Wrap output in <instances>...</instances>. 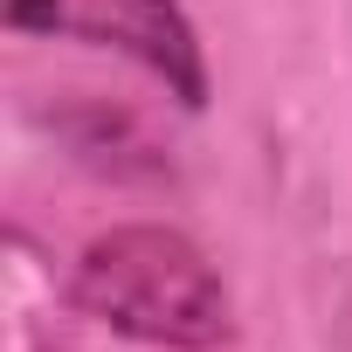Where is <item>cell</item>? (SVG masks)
<instances>
[{
	"label": "cell",
	"instance_id": "cell-1",
	"mask_svg": "<svg viewBox=\"0 0 352 352\" xmlns=\"http://www.w3.org/2000/svg\"><path fill=\"white\" fill-rule=\"evenodd\" d=\"M69 304L118 338L138 345H173V352H208L235 331L228 318V283L208 263V249L166 221H124L104 228L76 270H69Z\"/></svg>",
	"mask_w": 352,
	"mask_h": 352
},
{
	"label": "cell",
	"instance_id": "cell-2",
	"mask_svg": "<svg viewBox=\"0 0 352 352\" xmlns=\"http://www.w3.org/2000/svg\"><path fill=\"white\" fill-rule=\"evenodd\" d=\"M14 35H49V42H90V49H118L131 56L145 76L166 83L173 104L201 111L214 76H208V49L187 21L180 0H0Z\"/></svg>",
	"mask_w": 352,
	"mask_h": 352
}]
</instances>
